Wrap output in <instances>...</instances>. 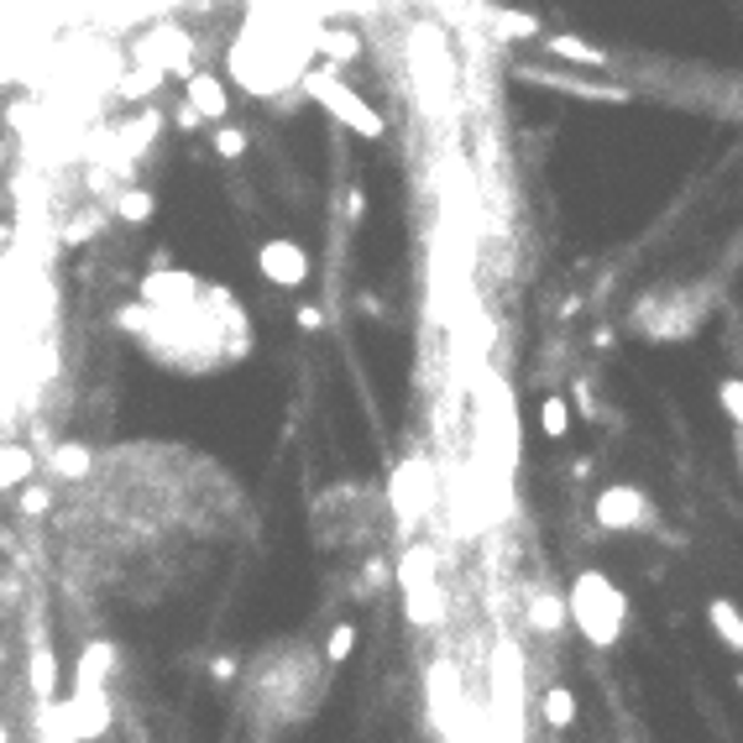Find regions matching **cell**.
I'll use <instances>...</instances> for the list:
<instances>
[{
	"label": "cell",
	"instance_id": "6da1fadb",
	"mask_svg": "<svg viewBox=\"0 0 743 743\" xmlns=\"http://www.w3.org/2000/svg\"><path fill=\"white\" fill-rule=\"evenodd\" d=\"M565 607H571V624L581 628V639H587L592 650H613V644L624 639L628 597L613 587L607 571H581V576L571 581Z\"/></svg>",
	"mask_w": 743,
	"mask_h": 743
},
{
	"label": "cell",
	"instance_id": "7a4b0ae2",
	"mask_svg": "<svg viewBox=\"0 0 743 743\" xmlns=\"http://www.w3.org/2000/svg\"><path fill=\"white\" fill-rule=\"evenodd\" d=\"M298 85H304V94H309L315 105H325L330 116L346 120V126H351L357 137H367V142H377V137L387 131L383 116H377V111H372V105H367V100H361V94L341 79V68H309Z\"/></svg>",
	"mask_w": 743,
	"mask_h": 743
},
{
	"label": "cell",
	"instance_id": "3957f363",
	"mask_svg": "<svg viewBox=\"0 0 743 743\" xmlns=\"http://www.w3.org/2000/svg\"><path fill=\"white\" fill-rule=\"evenodd\" d=\"M435 498H440V482H435L430 456H409V461L393 466V476H387V508H393V518H398L403 535H414V524L430 518Z\"/></svg>",
	"mask_w": 743,
	"mask_h": 743
},
{
	"label": "cell",
	"instance_id": "277c9868",
	"mask_svg": "<svg viewBox=\"0 0 743 743\" xmlns=\"http://www.w3.org/2000/svg\"><path fill=\"white\" fill-rule=\"evenodd\" d=\"M592 518H597V529H607V535L644 529L650 524V498L633 482H613V487H602L592 498Z\"/></svg>",
	"mask_w": 743,
	"mask_h": 743
},
{
	"label": "cell",
	"instance_id": "5b68a950",
	"mask_svg": "<svg viewBox=\"0 0 743 743\" xmlns=\"http://www.w3.org/2000/svg\"><path fill=\"white\" fill-rule=\"evenodd\" d=\"M257 272L272 289H304L309 283V252L294 236H272L257 246Z\"/></svg>",
	"mask_w": 743,
	"mask_h": 743
},
{
	"label": "cell",
	"instance_id": "8992f818",
	"mask_svg": "<svg viewBox=\"0 0 743 743\" xmlns=\"http://www.w3.org/2000/svg\"><path fill=\"white\" fill-rule=\"evenodd\" d=\"M189 59H194V37L183 27H157L137 42V63L157 74H189Z\"/></svg>",
	"mask_w": 743,
	"mask_h": 743
},
{
	"label": "cell",
	"instance_id": "52a82bcc",
	"mask_svg": "<svg viewBox=\"0 0 743 743\" xmlns=\"http://www.w3.org/2000/svg\"><path fill=\"white\" fill-rule=\"evenodd\" d=\"M137 294H142L148 309H183V304H194V298L205 294V283L183 268H163V272H148L137 283Z\"/></svg>",
	"mask_w": 743,
	"mask_h": 743
},
{
	"label": "cell",
	"instance_id": "ba28073f",
	"mask_svg": "<svg viewBox=\"0 0 743 743\" xmlns=\"http://www.w3.org/2000/svg\"><path fill=\"white\" fill-rule=\"evenodd\" d=\"M393 581L403 587V597L440 587V555H435V545L409 539V545H403V555H398V565H393Z\"/></svg>",
	"mask_w": 743,
	"mask_h": 743
},
{
	"label": "cell",
	"instance_id": "9c48e42d",
	"mask_svg": "<svg viewBox=\"0 0 743 743\" xmlns=\"http://www.w3.org/2000/svg\"><path fill=\"white\" fill-rule=\"evenodd\" d=\"M430 713L440 722V733L456 739V713H461V670L450 659H435L430 665Z\"/></svg>",
	"mask_w": 743,
	"mask_h": 743
},
{
	"label": "cell",
	"instance_id": "30bf717a",
	"mask_svg": "<svg viewBox=\"0 0 743 743\" xmlns=\"http://www.w3.org/2000/svg\"><path fill=\"white\" fill-rule=\"evenodd\" d=\"M183 100H189L205 120L231 116V90H226V79L209 74V68H189V74H183Z\"/></svg>",
	"mask_w": 743,
	"mask_h": 743
},
{
	"label": "cell",
	"instance_id": "8fae6325",
	"mask_svg": "<svg viewBox=\"0 0 743 743\" xmlns=\"http://www.w3.org/2000/svg\"><path fill=\"white\" fill-rule=\"evenodd\" d=\"M68 717H74L79 743L105 739V733H111V691H74V696H68Z\"/></svg>",
	"mask_w": 743,
	"mask_h": 743
},
{
	"label": "cell",
	"instance_id": "7c38bea8",
	"mask_svg": "<svg viewBox=\"0 0 743 743\" xmlns=\"http://www.w3.org/2000/svg\"><path fill=\"white\" fill-rule=\"evenodd\" d=\"M111 670H116V644H111V639L85 644V650H79V665H74V691H105Z\"/></svg>",
	"mask_w": 743,
	"mask_h": 743
},
{
	"label": "cell",
	"instance_id": "4fadbf2b",
	"mask_svg": "<svg viewBox=\"0 0 743 743\" xmlns=\"http://www.w3.org/2000/svg\"><path fill=\"white\" fill-rule=\"evenodd\" d=\"M42 466H48L53 482H85V476L94 472V450L85 446V440H59V446L42 456Z\"/></svg>",
	"mask_w": 743,
	"mask_h": 743
},
{
	"label": "cell",
	"instance_id": "5bb4252c",
	"mask_svg": "<svg viewBox=\"0 0 743 743\" xmlns=\"http://www.w3.org/2000/svg\"><path fill=\"white\" fill-rule=\"evenodd\" d=\"M518 79L529 85H545V90H571V94H587V100H624V85H587V79H571V74H555V68H518Z\"/></svg>",
	"mask_w": 743,
	"mask_h": 743
},
{
	"label": "cell",
	"instance_id": "9a60e30c",
	"mask_svg": "<svg viewBox=\"0 0 743 743\" xmlns=\"http://www.w3.org/2000/svg\"><path fill=\"white\" fill-rule=\"evenodd\" d=\"M27 681H31V696H37V702H53V696H59V654L48 650V639H31Z\"/></svg>",
	"mask_w": 743,
	"mask_h": 743
},
{
	"label": "cell",
	"instance_id": "2e32d148",
	"mask_svg": "<svg viewBox=\"0 0 743 743\" xmlns=\"http://www.w3.org/2000/svg\"><path fill=\"white\" fill-rule=\"evenodd\" d=\"M707 628H713L733 654H743V607L733 597H713V602H707Z\"/></svg>",
	"mask_w": 743,
	"mask_h": 743
},
{
	"label": "cell",
	"instance_id": "e0dca14e",
	"mask_svg": "<svg viewBox=\"0 0 743 743\" xmlns=\"http://www.w3.org/2000/svg\"><path fill=\"white\" fill-rule=\"evenodd\" d=\"M315 53H325L330 68H346V63L361 59V37L351 27H320V37H315Z\"/></svg>",
	"mask_w": 743,
	"mask_h": 743
},
{
	"label": "cell",
	"instance_id": "ac0fdd59",
	"mask_svg": "<svg viewBox=\"0 0 743 743\" xmlns=\"http://www.w3.org/2000/svg\"><path fill=\"white\" fill-rule=\"evenodd\" d=\"M37 739L42 743H79L74 733V717H68V702H37Z\"/></svg>",
	"mask_w": 743,
	"mask_h": 743
},
{
	"label": "cell",
	"instance_id": "d6986e66",
	"mask_svg": "<svg viewBox=\"0 0 743 743\" xmlns=\"http://www.w3.org/2000/svg\"><path fill=\"white\" fill-rule=\"evenodd\" d=\"M31 472H37V456L27 446H16V440H0V492L27 487Z\"/></svg>",
	"mask_w": 743,
	"mask_h": 743
},
{
	"label": "cell",
	"instance_id": "ffe728a7",
	"mask_svg": "<svg viewBox=\"0 0 743 743\" xmlns=\"http://www.w3.org/2000/svg\"><path fill=\"white\" fill-rule=\"evenodd\" d=\"M565 624H571V607H565L561 592H535L529 597V628H539V633H561Z\"/></svg>",
	"mask_w": 743,
	"mask_h": 743
},
{
	"label": "cell",
	"instance_id": "44dd1931",
	"mask_svg": "<svg viewBox=\"0 0 743 743\" xmlns=\"http://www.w3.org/2000/svg\"><path fill=\"white\" fill-rule=\"evenodd\" d=\"M545 53H555L565 63H587V68H607V53L597 42H581V37H545Z\"/></svg>",
	"mask_w": 743,
	"mask_h": 743
},
{
	"label": "cell",
	"instance_id": "7402d4cb",
	"mask_svg": "<svg viewBox=\"0 0 743 743\" xmlns=\"http://www.w3.org/2000/svg\"><path fill=\"white\" fill-rule=\"evenodd\" d=\"M403 607H409V624H419V628L446 624V592H440V587H430V592H409L403 597Z\"/></svg>",
	"mask_w": 743,
	"mask_h": 743
},
{
	"label": "cell",
	"instance_id": "603a6c76",
	"mask_svg": "<svg viewBox=\"0 0 743 743\" xmlns=\"http://www.w3.org/2000/svg\"><path fill=\"white\" fill-rule=\"evenodd\" d=\"M111 209H116V220H126V226H148L152 215H157V200H152L148 189H116Z\"/></svg>",
	"mask_w": 743,
	"mask_h": 743
},
{
	"label": "cell",
	"instance_id": "cb8c5ba5",
	"mask_svg": "<svg viewBox=\"0 0 743 743\" xmlns=\"http://www.w3.org/2000/svg\"><path fill=\"white\" fill-rule=\"evenodd\" d=\"M492 22V31L503 37V42H529V37H539V16H529V11H492L487 16Z\"/></svg>",
	"mask_w": 743,
	"mask_h": 743
},
{
	"label": "cell",
	"instance_id": "d4e9b609",
	"mask_svg": "<svg viewBox=\"0 0 743 743\" xmlns=\"http://www.w3.org/2000/svg\"><path fill=\"white\" fill-rule=\"evenodd\" d=\"M539 717H545L550 728H571V722H576V696H571L565 686H550V691L539 696Z\"/></svg>",
	"mask_w": 743,
	"mask_h": 743
},
{
	"label": "cell",
	"instance_id": "484cf974",
	"mask_svg": "<svg viewBox=\"0 0 743 743\" xmlns=\"http://www.w3.org/2000/svg\"><path fill=\"white\" fill-rule=\"evenodd\" d=\"M116 90H120V100H126V105H142V100H152V94L163 90V74H157V68H131Z\"/></svg>",
	"mask_w": 743,
	"mask_h": 743
},
{
	"label": "cell",
	"instance_id": "4316f807",
	"mask_svg": "<svg viewBox=\"0 0 743 743\" xmlns=\"http://www.w3.org/2000/svg\"><path fill=\"white\" fill-rule=\"evenodd\" d=\"M565 430H571V403L565 398H545L539 403V435L545 440H565Z\"/></svg>",
	"mask_w": 743,
	"mask_h": 743
},
{
	"label": "cell",
	"instance_id": "83f0119b",
	"mask_svg": "<svg viewBox=\"0 0 743 743\" xmlns=\"http://www.w3.org/2000/svg\"><path fill=\"white\" fill-rule=\"evenodd\" d=\"M357 654V624H330L325 633V659L330 665H346Z\"/></svg>",
	"mask_w": 743,
	"mask_h": 743
},
{
	"label": "cell",
	"instance_id": "f1b7e54d",
	"mask_svg": "<svg viewBox=\"0 0 743 743\" xmlns=\"http://www.w3.org/2000/svg\"><path fill=\"white\" fill-rule=\"evenodd\" d=\"M717 403H722V414L733 419V430L743 435V377L739 372H728V377L717 383Z\"/></svg>",
	"mask_w": 743,
	"mask_h": 743
},
{
	"label": "cell",
	"instance_id": "f546056e",
	"mask_svg": "<svg viewBox=\"0 0 743 743\" xmlns=\"http://www.w3.org/2000/svg\"><path fill=\"white\" fill-rule=\"evenodd\" d=\"M246 148H252V137H246L241 126H215V157H220V163L246 157Z\"/></svg>",
	"mask_w": 743,
	"mask_h": 743
},
{
	"label": "cell",
	"instance_id": "4dcf8cb0",
	"mask_svg": "<svg viewBox=\"0 0 743 743\" xmlns=\"http://www.w3.org/2000/svg\"><path fill=\"white\" fill-rule=\"evenodd\" d=\"M16 508H22L27 518H42V513H53V487H42V482H27V487H16Z\"/></svg>",
	"mask_w": 743,
	"mask_h": 743
},
{
	"label": "cell",
	"instance_id": "1f68e13d",
	"mask_svg": "<svg viewBox=\"0 0 743 743\" xmlns=\"http://www.w3.org/2000/svg\"><path fill=\"white\" fill-rule=\"evenodd\" d=\"M361 581H367L372 592H383V587H393V565H387L383 555H372V561L361 565Z\"/></svg>",
	"mask_w": 743,
	"mask_h": 743
},
{
	"label": "cell",
	"instance_id": "d6a6232c",
	"mask_svg": "<svg viewBox=\"0 0 743 743\" xmlns=\"http://www.w3.org/2000/svg\"><path fill=\"white\" fill-rule=\"evenodd\" d=\"M236 670H241L236 654H220V659H209V676H215V681H236Z\"/></svg>",
	"mask_w": 743,
	"mask_h": 743
},
{
	"label": "cell",
	"instance_id": "836d02e7",
	"mask_svg": "<svg viewBox=\"0 0 743 743\" xmlns=\"http://www.w3.org/2000/svg\"><path fill=\"white\" fill-rule=\"evenodd\" d=\"M174 126H179V131H200V126H205V116H200V111H194V105L183 100L179 111H174Z\"/></svg>",
	"mask_w": 743,
	"mask_h": 743
},
{
	"label": "cell",
	"instance_id": "e575fe53",
	"mask_svg": "<svg viewBox=\"0 0 743 743\" xmlns=\"http://www.w3.org/2000/svg\"><path fill=\"white\" fill-rule=\"evenodd\" d=\"M576 403H581L587 419H602V409H597V398H592V383H576Z\"/></svg>",
	"mask_w": 743,
	"mask_h": 743
},
{
	"label": "cell",
	"instance_id": "d590c367",
	"mask_svg": "<svg viewBox=\"0 0 743 743\" xmlns=\"http://www.w3.org/2000/svg\"><path fill=\"white\" fill-rule=\"evenodd\" d=\"M163 268H174V252H168V246H152V252H148V272H163Z\"/></svg>",
	"mask_w": 743,
	"mask_h": 743
},
{
	"label": "cell",
	"instance_id": "8d00e7d4",
	"mask_svg": "<svg viewBox=\"0 0 743 743\" xmlns=\"http://www.w3.org/2000/svg\"><path fill=\"white\" fill-rule=\"evenodd\" d=\"M320 325H325V315H320L315 304H304V309H298V330H320Z\"/></svg>",
	"mask_w": 743,
	"mask_h": 743
},
{
	"label": "cell",
	"instance_id": "74e56055",
	"mask_svg": "<svg viewBox=\"0 0 743 743\" xmlns=\"http://www.w3.org/2000/svg\"><path fill=\"white\" fill-rule=\"evenodd\" d=\"M357 309H361V315H383V298H377V294H357Z\"/></svg>",
	"mask_w": 743,
	"mask_h": 743
},
{
	"label": "cell",
	"instance_id": "f35d334b",
	"mask_svg": "<svg viewBox=\"0 0 743 743\" xmlns=\"http://www.w3.org/2000/svg\"><path fill=\"white\" fill-rule=\"evenodd\" d=\"M0 743H11V733H5V722H0Z\"/></svg>",
	"mask_w": 743,
	"mask_h": 743
},
{
	"label": "cell",
	"instance_id": "ab89813d",
	"mask_svg": "<svg viewBox=\"0 0 743 743\" xmlns=\"http://www.w3.org/2000/svg\"><path fill=\"white\" fill-rule=\"evenodd\" d=\"M733 686H739V691H743V670H739V676H733Z\"/></svg>",
	"mask_w": 743,
	"mask_h": 743
},
{
	"label": "cell",
	"instance_id": "60d3db41",
	"mask_svg": "<svg viewBox=\"0 0 743 743\" xmlns=\"http://www.w3.org/2000/svg\"><path fill=\"white\" fill-rule=\"evenodd\" d=\"M0 665H5V650H0Z\"/></svg>",
	"mask_w": 743,
	"mask_h": 743
}]
</instances>
